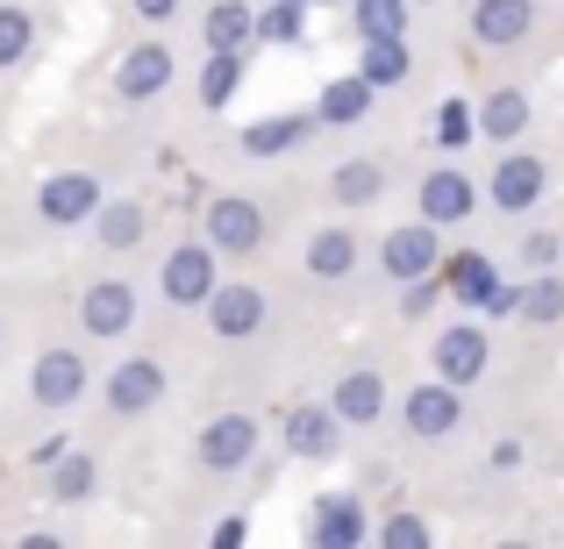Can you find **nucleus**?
Wrapping results in <instances>:
<instances>
[{"instance_id":"obj_1","label":"nucleus","mask_w":564,"mask_h":549,"mask_svg":"<svg viewBox=\"0 0 564 549\" xmlns=\"http://www.w3.org/2000/svg\"><path fill=\"white\" fill-rule=\"evenodd\" d=\"M200 243L215 250V257H250V250L264 243V207L250 200V193H215L200 215Z\"/></svg>"},{"instance_id":"obj_2","label":"nucleus","mask_w":564,"mask_h":549,"mask_svg":"<svg viewBox=\"0 0 564 549\" xmlns=\"http://www.w3.org/2000/svg\"><path fill=\"white\" fill-rule=\"evenodd\" d=\"M172 79H180L172 43L165 36H143V43H129L122 65H115V100H122V108H143V100H158Z\"/></svg>"},{"instance_id":"obj_3","label":"nucleus","mask_w":564,"mask_h":549,"mask_svg":"<svg viewBox=\"0 0 564 549\" xmlns=\"http://www.w3.org/2000/svg\"><path fill=\"white\" fill-rule=\"evenodd\" d=\"M200 315H207V329H215L221 343H250L272 307H264V293L250 286V278H215V293L200 300Z\"/></svg>"},{"instance_id":"obj_4","label":"nucleus","mask_w":564,"mask_h":549,"mask_svg":"<svg viewBox=\"0 0 564 549\" xmlns=\"http://www.w3.org/2000/svg\"><path fill=\"white\" fill-rule=\"evenodd\" d=\"M400 421H408L414 442H443V436H457V421H465V393L443 385V378H422V385H408V399H400Z\"/></svg>"},{"instance_id":"obj_5","label":"nucleus","mask_w":564,"mask_h":549,"mask_svg":"<svg viewBox=\"0 0 564 549\" xmlns=\"http://www.w3.org/2000/svg\"><path fill=\"white\" fill-rule=\"evenodd\" d=\"M279 442H286L301 464H329L336 442H344V421L329 414V399H301V407L279 414Z\"/></svg>"},{"instance_id":"obj_6","label":"nucleus","mask_w":564,"mask_h":549,"mask_svg":"<svg viewBox=\"0 0 564 549\" xmlns=\"http://www.w3.org/2000/svg\"><path fill=\"white\" fill-rule=\"evenodd\" d=\"M429 358H436V378H443V385H457V393H465V385L486 378V364H494V343H486L479 321H451V329L436 336V350H429Z\"/></svg>"},{"instance_id":"obj_7","label":"nucleus","mask_w":564,"mask_h":549,"mask_svg":"<svg viewBox=\"0 0 564 549\" xmlns=\"http://www.w3.org/2000/svg\"><path fill=\"white\" fill-rule=\"evenodd\" d=\"M215 278H221V257L207 243H180V250H165V272H158V293H165L172 307H200L207 293H215Z\"/></svg>"},{"instance_id":"obj_8","label":"nucleus","mask_w":564,"mask_h":549,"mask_svg":"<svg viewBox=\"0 0 564 549\" xmlns=\"http://www.w3.org/2000/svg\"><path fill=\"white\" fill-rule=\"evenodd\" d=\"M543 186H551L543 157H529V151H508V143H500V165H494V179H486V200H494L500 215H529V207L543 200Z\"/></svg>"},{"instance_id":"obj_9","label":"nucleus","mask_w":564,"mask_h":549,"mask_svg":"<svg viewBox=\"0 0 564 549\" xmlns=\"http://www.w3.org/2000/svg\"><path fill=\"white\" fill-rule=\"evenodd\" d=\"M36 215L51 221V229H79V221L100 215V179L94 172H51V179L36 186Z\"/></svg>"},{"instance_id":"obj_10","label":"nucleus","mask_w":564,"mask_h":549,"mask_svg":"<svg viewBox=\"0 0 564 549\" xmlns=\"http://www.w3.org/2000/svg\"><path fill=\"white\" fill-rule=\"evenodd\" d=\"M379 264L393 286H408V278H429L443 264V229H429V221H408V229H393L379 243Z\"/></svg>"},{"instance_id":"obj_11","label":"nucleus","mask_w":564,"mask_h":549,"mask_svg":"<svg viewBox=\"0 0 564 549\" xmlns=\"http://www.w3.org/2000/svg\"><path fill=\"white\" fill-rule=\"evenodd\" d=\"M79 329L100 336V343L129 336V329H137V286H129V278H94L86 300H79Z\"/></svg>"},{"instance_id":"obj_12","label":"nucleus","mask_w":564,"mask_h":549,"mask_svg":"<svg viewBox=\"0 0 564 549\" xmlns=\"http://www.w3.org/2000/svg\"><path fill=\"white\" fill-rule=\"evenodd\" d=\"M29 393H36V407L65 414L86 399V358L79 350H43L36 364H29Z\"/></svg>"},{"instance_id":"obj_13","label":"nucleus","mask_w":564,"mask_h":549,"mask_svg":"<svg viewBox=\"0 0 564 549\" xmlns=\"http://www.w3.org/2000/svg\"><path fill=\"white\" fill-rule=\"evenodd\" d=\"M193 450H200L207 471H243L250 457H258V421H250V414H215Z\"/></svg>"},{"instance_id":"obj_14","label":"nucleus","mask_w":564,"mask_h":549,"mask_svg":"<svg viewBox=\"0 0 564 549\" xmlns=\"http://www.w3.org/2000/svg\"><path fill=\"white\" fill-rule=\"evenodd\" d=\"M414 207H422L429 229H443V221L457 229V221H471V207H479V186H471L457 165H436V172L422 179V193H414Z\"/></svg>"},{"instance_id":"obj_15","label":"nucleus","mask_w":564,"mask_h":549,"mask_svg":"<svg viewBox=\"0 0 564 549\" xmlns=\"http://www.w3.org/2000/svg\"><path fill=\"white\" fill-rule=\"evenodd\" d=\"M536 29V0H471V43L479 51H514Z\"/></svg>"},{"instance_id":"obj_16","label":"nucleus","mask_w":564,"mask_h":549,"mask_svg":"<svg viewBox=\"0 0 564 549\" xmlns=\"http://www.w3.org/2000/svg\"><path fill=\"white\" fill-rule=\"evenodd\" d=\"M158 399H165V364L158 358H129L108 371V407L115 414H151Z\"/></svg>"},{"instance_id":"obj_17","label":"nucleus","mask_w":564,"mask_h":549,"mask_svg":"<svg viewBox=\"0 0 564 549\" xmlns=\"http://www.w3.org/2000/svg\"><path fill=\"white\" fill-rule=\"evenodd\" d=\"M329 414L344 428H372L386 414V378H379V371H344V378L329 385Z\"/></svg>"},{"instance_id":"obj_18","label":"nucleus","mask_w":564,"mask_h":549,"mask_svg":"<svg viewBox=\"0 0 564 549\" xmlns=\"http://www.w3.org/2000/svg\"><path fill=\"white\" fill-rule=\"evenodd\" d=\"M307 536H315L322 549H358L372 528H365V507L358 493H322L315 499V521H307Z\"/></svg>"},{"instance_id":"obj_19","label":"nucleus","mask_w":564,"mask_h":549,"mask_svg":"<svg viewBox=\"0 0 564 549\" xmlns=\"http://www.w3.org/2000/svg\"><path fill=\"white\" fill-rule=\"evenodd\" d=\"M408 72H414V51H408V36H365L358 79L372 86V94H386V86H408Z\"/></svg>"},{"instance_id":"obj_20","label":"nucleus","mask_w":564,"mask_h":549,"mask_svg":"<svg viewBox=\"0 0 564 549\" xmlns=\"http://www.w3.org/2000/svg\"><path fill=\"white\" fill-rule=\"evenodd\" d=\"M350 272H358V235L344 221L307 235V278H350Z\"/></svg>"},{"instance_id":"obj_21","label":"nucleus","mask_w":564,"mask_h":549,"mask_svg":"<svg viewBox=\"0 0 564 549\" xmlns=\"http://www.w3.org/2000/svg\"><path fill=\"white\" fill-rule=\"evenodd\" d=\"M250 43L301 51V43H307V8H301V0H272V8H258V14H250Z\"/></svg>"},{"instance_id":"obj_22","label":"nucleus","mask_w":564,"mask_h":549,"mask_svg":"<svg viewBox=\"0 0 564 549\" xmlns=\"http://www.w3.org/2000/svg\"><path fill=\"white\" fill-rule=\"evenodd\" d=\"M379 193H386V165H379V157H350V165L329 172V200L350 207V215H358V207H372Z\"/></svg>"},{"instance_id":"obj_23","label":"nucleus","mask_w":564,"mask_h":549,"mask_svg":"<svg viewBox=\"0 0 564 549\" xmlns=\"http://www.w3.org/2000/svg\"><path fill=\"white\" fill-rule=\"evenodd\" d=\"M471 114H479V136H486V143H514V136L529 129V94L500 86V94H486Z\"/></svg>"},{"instance_id":"obj_24","label":"nucleus","mask_w":564,"mask_h":549,"mask_svg":"<svg viewBox=\"0 0 564 549\" xmlns=\"http://www.w3.org/2000/svg\"><path fill=\"white\" fill-rule=\"evenodd\" d=\"M443 272V293H451V300H465V307H479L486 300V286H494V257H486V250H457L451 264H436Z\"/></svg>"},{"instance_id":"obj_25","label":"nucleus","mask_w":564,"mask_h":549,"mask_svg":"<svg viewBox=\"0 0 564 549\" xmlns=\"http://www.w3.org/2000/svg\"><path fill=\"white\" fill-rule=\"evenodd\" d=\"M372 114V86L350 72V79H329L322 86V100H315V122H329V129H350V122H365Z\"/></svg>"},{"instance_id":"obj_26","label":"nucleus","mask_w":564,"mask_h":549,"mask_svg":"<svg viewBox=\"0 0 564 549\" xmlns=\"http://www.w3.org/2000/svg\"><path fill=\"white\" fill-rule=\"evenodd\" d=\"M94 235L108 250H137L143 235H151V215H143L137 200H100V215H94Z\"/></svg>"},{"instance_id":"obj_27","label":"nucleus","mask_w":564,"mask_h":549,"mask_svg":"<svg viewBox=\"0 0 564 549\" xmlns=\"http://www.w3.org/2000/svg\"><path fill=\"white\" fill-rule=\"evenodd\" d=\"M43 471H51V499H65V507H79V499L94 493V457L72 450V442H65V450H57Z\"/></svg>"},{"instance_id":"obj_28","label":"nucleus","mask_w":564,"mask_h":549,"mask_svg":"<svg viewBox=\"0 0 564 549\" xmlns=\"http://www.w3.org/2000/svg\"><path fill=\"white\" fill-rule=\"evenodd\" d=\"M236 86H243V51H207V65H200V108H229L236 100Z\"/></svg>"},{"instance_id":"obj_29","label":"nucleus","mask_w":564,"mask_h":549,"mask_svg":"<svg viewBox=\"0 0 564 549\" xmlns=\"http://www.w3.org/2000/svg\"><path fill=\"white\" fill-rule=\"evenodd\" d=\"M200 29H207V51H250V8L243 0H215L200 14Z\"/></svg>"},{"instance_id":"obj_30","label":"nucleus","mask_w":564,"mask_h":549,"mask_svg":"<svg viewBox=\"0 0 564 549\" xmlns=\"http://www.w3.org/2000/svg\"><path fill=\"white\" fill-rule=\"evenodd\" d=\"M301 136H307V114H264V122L243 129V151L250 157H279V151H293Z\"/></svg>"},{"instance_id":"obj_31","label":"nucleus","mask_w":564,"mask_h":549,"mask_svg":"<svg viewBox=\"0 0 564 549\" xmlns=\"http://www.w3.org/2000/svg\"><path fill=\"white\" fill-rule=\"evenodd\" d=\"M522 321H536V329L564 321V278H557V272H536V278L522 286Z\"/></svg>"},{"instance_id":"obj_32","label":"nucleus","mask_w":564,"mask_h":549,"mask_svg":"<svg viewBox=\"0 0 564 549\" xmlns=\"http://www.w3.org/2000/svg\"><path fill=\"white\" fill-rule=\"evenodd\" d=\"M358 36H408V0H350Z\"/></svg>"},{"instance_id":"obj_33","label":"nucleus","mask_w":564,"mask_h":549,"mask_svg":"<svg viewBox=\"0 0 564 549\" xmlns=\"http://www.w3.org/2000/svg\"><path fill=\"white\" fill-rule=\"evenodd\" d=\"M29 51H36V22H29V8H0V72H14Z\"/></svg>"},{"instance_id":"obj_34","label":"nucleus","mask_w":564,"mask_h":549,"mask_svg":"<svg viewBox=\"0 0 564 549\" xmlns=\"http://www.w3.org/2000/svg\"><path fill=\"white\" fill-rule=\"evenodd\" d=\"M471 136H479V114H471V100H443V108H436V143H443V151H465Z\"/></svg>"},{"instance_id":"obj_35","label":"nucleus","mask_w":564,"mask_h":549,"mask_svg":"<svg viewBox=\"0 0 564 549\" xmlns=\"http://www.w3.org/2000/svg\"><path fill=\"white\" fill-rule=\"evenodd\" d=\"M379 542H386V549H422V542H429V521L400 507V514H386V521H379Z\"/></svg>"},{"instance_id":"obj_36","label":"nucleus","mask_w":564,"mask_h":549,"mask_svg":"<svg viewBox=\"0 0 564 549\" xmlns=\"http://www.w3.org/2000/svg\"><path fill=\"white\" fill-rule=\"evenodd\" d=\"M479 315H494V321H508V315H522V286H486V300H479Z\"/></svg>"},{"instance_id":"obj_37","label":"nucleus","mask_w":564,"mask_h":549,"mask_svg":"<svg viewBox=\"0 0 564 549\" xmlns=\"http://www.w3.org/2000/svg\"><path fill=\"white\" fill-rule=\"evenodd\" d=\"M522 257L536 264V272H551V264H557V235H551V229H536V235L522 243Z\"/></svg>"},{"instance_id":"obj_38","label":"nucleus","mask_w":564,"mask_h":549,"mask_svg":"<svg viewBox=\"0 0 564 549\" xmlns=\"http://www.w3.org/2000/svg\"><path fill=\"white\" fill-rule=\"evenodd\" d=\"M129 8H137V14H143V22H151V29H158V22H172V14H180V0H129Z\"/></svg>"},{"instance_id":"obj_39","label":"nucleus","mask_w":564,"mask_h":549,"mask_svg":"<svg viewBox=\"0 0 564 549\" xmlns=\"http://www.w3.org/2000/svg\"><path fill=\"white\" fill-rule=\"evenodd\" d=\"M494 471H522V442H494Z\"/></svg>"},{"instance_id":"obj_40","label":"nucleus","mask_w":564,"mask_h":549,"mask_svg":"<svg viewBox=\"0 0 564 549\" xmlns=\"http://www.w3.org/2000/svg\"><path fill=\"white\" fill-rule=\"evenodd\" d=\"M243 536H250L243 521H221V528H215V549H236V542H243Z\"/></svg>"},{"instance_id":"obj_41","label":"nucleus","mask_w":564,"mask_h":549,"mask_svg":"<svg viewBox=\"0 0 564 549\" xmlns=\"http://www.w3.org/2000/svg\"><path fill=\"white\" fill-rule=\"evenodd\" d=\"M301 8H315V0H301Z\"/></svg>"}]
</instances>
